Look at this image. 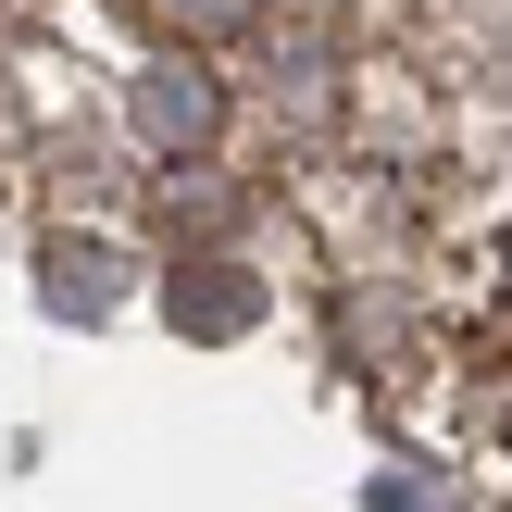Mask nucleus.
<instances>
[{"label":"nucleus","instance_id":"4","mask_svg":"<svg viewBox=\"0 0 512 512\" xmlns=\"http://www.w3.org/2000/svg\"><path fill=\"white\" fill-rule=\"evenodd\" d=\"M125 13H138L163 50H213V38H238V25L263 13V0H125Z\"/></svg>","mask_w":512,"mask_h":512},{"label":"nucleus","instance_id":"3","mask_svg":"<svg viewBox=\"0 0 512 512\" xmlns=\"http://www.w3.org/2000/svg\"><path fill=\"white\" fill-rule=\"evenodd\" d=\"M38 300L75 313V325L113 313V250H100V238H50V250H38Z\"/></svg>","mask_w":512,"mask_h":512},{"label":"nucleus","instance_id":"1","mask_svg":"<svg viewBox=\"0 0 512 512\" xmlns=\"http://www.w3.org/2000/svg\"><path fill=\"white\" fill-rule=\"evenodd\" d=\"M163 313L188 325V338H250V325H263V288H250L225 250H188V263L163 275Z\"/></svg>","mask_w":512,"mask_h":512},{"label":"nucleus","instance_id":"2","mask_svg":"<svg viewBox=\"0 0 512 512\" xmlns=\"http://www.w3.org/2000/svg\"><path fill=\"white\" fill-rule=\"evenodd\" d=\"M213 125H225V88L188 63V50H163V63L138 75V138H150V150H200Z\"/></svg>","mask_w":512,"mask_h":512}]
</instances>
